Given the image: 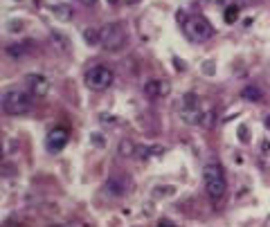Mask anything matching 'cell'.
I'll return each instance as SVG.
<instances>
[{
	"label": "cell",
	"mask_w": 270,
	"mask_h": 227,
	"mask_svg": "<svg viewBox=\"0 0 270 227\" xmlns=\"http://www.w3.org/2000/svg\"><path fill=\"white\" fill-rule=\"evenodd\" d=\"M203 180H205V191L212 200H221L228 191V182H225L223 167L219 162H207L203 169Z\"/></svg>",
	"instance_id": "obj_1"
},
{
	"label": "cell",
	"mask_w": 270,
	"mask_h": 227,
	"mask_svg": "<svg viewBox=\"0 0 270 227\" xmlns=\"http://www.w3.org/2000/svg\"><path fill=\"white\" fill-rule=\"evenodd\" d=\"M32 106V95L25 90H7L5 95H2V111L7 113V115H25L27 111H30Z\"/></svg>",
	"instance_id": "obj_2"
},
{
	"label": "cell",
	"mask_w": 270,
	"mask_h": 227,
	"mask_svg": "<svg viewBox=\"0 0 270 227\" xmlns=\"http://www.w3.org/2000/svg\"><path fill=\"white\" fill-rule=\"evenodd\" d=\"M99 36H102L99 45L108 52L122 50L124 43H126V30H124L122 23H108V25L99 27Z\"/></svg>",
	"instance_id": "obj_3"
},
{
	"label": "cell",
	"mask_w": 270,
	"mask_h": 227,
	"mask_svg": "<svg viewBox=\"0 0 270 227\" xmlns=\"http://www.w3.org/2000/svg\"><path fill=\"white\" fill-rule=\"evenodd\" d=\"M83 81H86V86L90 88V90H106V88L113 86V81H115V75H113L111 68L106 66H92L90 70L83 75Z\"/></svg>",
	"instance_id": "obj_4"
},
{
	"label": "cell",
	"mask_w": 270,
	"mask_h": 227,
	"mask_svg": "<svg viewBox=\"0 0 270 227\" xmlns=\"http://www.w3.org/2000/svg\"><path fill=\"white\" fill-rule=\"evenodd\" d=\"M185 34L189 36V40H194V43H205L207 38L214 36V27H212V23L207 18L194 16V18H189L185 23Z\"/></svg>",
	"instance_id": "obj_5"
},
{
	"label": "cell",
	"mask_w": 270,
	"mask_h": 227,
	"mask_svg": "<svg viewBox=\"0 0 270 227\" xmlns=\"http://www.w3.org/2000/svg\"><path fill=\"white\" fill-rule=\"evenodd\" d=\"M180 115H183V121H187V124H200L203 111H200L198 97H196L194 92L185 95V99H183V111H180Z\"/></svg>",
	"instance_id": "obj_6"
},
{
	"label": "cell",
	"mask_w": 270,
	"mask_h": 227,
	"mask_svg": "<svg viewBox=\"0 0 270 227\" xmlns=\"http://www.w3.org/2000/svg\"><path fill=\"white\" fill-rule=\"evenodd\" d=\"M25 83H27V92L32 97H45L50 92V79L45 75H27Z\"/></svg>",
	"instance_id": "obj_7"
},
{
	"label": "cell",
	"mask_w": 270,
	"mask_h": 227,
	"mask_svg": "<svg viewBox=\"0 0 270 227\" xmlns=\"http://www.w3.org/2000/svg\"><path fill=\"white\" fill-rule=\"evenodd\" d=\"M68 131L66 128H52L50 133H47V137H45V147H47V151L50 153H59V151H63V147L68 144Z\"/></svg>",
	"instance_id": "obj_8"
},
{
	"label": "cell",
	"mask_w": 270,
	"mask_h": 227,
	"mask_svg": "<svg viewBox=\"0 0 270 227\" xmlns=\"http://www.w3.org/2000/svg\"><path fill=\"white\" fill-rule=\"evenodd\" d=\"M167 90H169V86L160 79H149L147 83H144V95L151 97V99H160V97H164V92Z\"/></svg>",
	"instance_id": "obj_9"
},
{
	"label": "cell",
	"mask_w": 270,
	"mask_h": 227,
	"mask_svg": "<svg viewBox=\"0 0 270 227\" xmlns=\"http://www.w3.org/2000/svg\"><path fill=\"white\" fill-rule=\"evenodd\" d=\"M241 97H243L245 101H261V97H264V92H261V88L257 86H243V90H241Z\"/></svg>",
	"instance_id": "obj_10"
},
{
	"label": "cell",
	"mask_w": 270,
	"mask_h": 227,
	"mask_svg": "<svg viewBox=\"0 0 270 227\" xmlns=\"http://www.w3.org/2000/svg\"><path fill=\"white\" fill-rule=\"evenodd\" d=\"M52 11L59 20H72V16H75L70 5H52Z\"/></svg>",
	"instance_id": "obj_11"
},
{
	"label": "cell",
	"mask_w": 270,
	"mask_h": 227,
	"mask_svg": "<svg viewBox=\"0 0 270 227\" xmlns=\"http://www.w3.org/2000/svg\"><path fill=\"white\" fill-rule=\"evenodd\" d=\"M83 38L88 40V45H99V43H102L99 27H86V30H83Z\"/></svg>",
	"instance_id": "obj_12"
},
{
	"label": "cell",
	"mask_w": 270,
	"mask_h": 227,
	"mask_svg": "<svg viewBox=\"0 0 270 227\" xmlns=\"http://www.w3.org/2000/svg\"><path fill=\"white\" fill-rule=\"evenodd\" d=\"M124 182H126V180H119V178H117V180H115V178H113V180H108V191H111V193H117V196H122V193L126 191V187H122Z\"/></svg>",
	"instance_id": "obj_13"
},
{
	"label": "cell",
	"mask_w": 270,
	"mask_h": 227,
	"mask_svg": "<svg viewBox=\"0 0 270 227\" xmlns=\"http://www.w3.org/2000/svg\"><path fill=\"white\" fill-rule=\"evenodd\" d=\"M135 142H131V140H122V144H119V153H122L124 157H131L133 153H135Z\"/></svg>",
	"instance_id": "obj_14"
},
{
	"label": "cell",
	"mask_w": 270,
	"mask_h": 227,
	"mask_svg": "<svg viewBox=\"0 0 270 227\" xmlns=\"http://www.w3.org/2000/svg\"><path fill=\"white\" fill-rule=\"evenodd\" d=\"M27 47H30V45H25V43H14V45L7 47V54H11V56H21L23 52H27Z\"/></svg>",
	"instance_id": "obj_15"
},
{
	"label": "cell",
	"mask_w": 270,
	"mask_h": 227,
	"mask_svg": "<svg viewBox=\"0 0 270 227\" xmlns=\"http://www.w3.org/2000/svg\"><path fill=\"white\" fill-rule=\"evenodd\" d=\"M164 147H142V155L144 157H151V155H162Z\"/></svg>",
	"instance_id": "obj_16"
},
{
	"label": "cell",
	"mask_w": 270,
	"mask_h": 227,
	"mask_svg": "<svg viewBox=\"0 0 270 227\" xmlns=\"http://www.w3.org/2000/svg\"><path fill=\"white\" fill-rule=\"evenodd\" d=\"M214 119H216V115L212 111L203 113V117H200V124H203V126H207V128H212V126H214Z\"/></svg>",
	"instance_id": "obj_17"
},
{
	"label": "cell",
	"mask_w": 270,
	"mask_h": 227,
	"mask_svg": "<svg viewBox=\"0 0 270 227\" xmlns=\"http://www.w3.org/2000/svg\"><path fill=\"white\" fill-rule=\"evenodd\" d=\"M223 16H225V20H228V23H234V20L239 18V7H228Z\"/></svg>",
	"instance_id": "obj_18"
},
{
	"label": "cell",
	"mask_w": 270,
	"mask_h": 227,
	"mask_svg": "<svg viewBox=\"0 0 270 227\" xmlns=\"http://www.w3.org/2000/svg\"><path fill=\"white\" fill-rule=\"evenodd\" d=\"M173 191H176L173 187H160L153 191V196H169V193H173Z\"/></svg>",
	"instance_id": "obj_19"
},
{
	"label": "cell",
	"mask_w": 270,
	"mask_h": 227,
	"mask_svg": "<svg viewBox=\"0 0 270 227\" xmlns=\"http://www.w3.org/2000/svg\"><path fill=\"white\" fill-rule=\"evenodd\" d=\"M92 144H95V147H104V144H106V140H104L102 135H97V133H92Z\"/></svg>",
	"instance_id": "obj_20"
},
{
	"label": "cell",
	"mask_w": 270,
	"mask_h": 227,
	"mask_svg": "<svg viewBox=\"0 0 270 227\" xmlns=\"http://www.w3.org/2000/svg\"><path fill=\"white\" fill-rule=\"evenodd\" d=\"M239 140H241V142H248V140H250L248 128H245V126H241V128H239Z\"/></svg>",
	"instance_id": "obj_21"
},
{
	"label": "cell",
	"mask_w": 270,
	"mask_h": 227,
	"mask_svg": "<svg viewBox=\"0 0 270 227\" xmlns=\"http://www.w3.org/2000/svg\"><path fill=\"white\" fill-rule=\"evenodd\" d=\"M99 117H102V119L106 121V124H113V121H115V119H113L111 115H108V113H102V115H99Z\"/></svg>",
	"instance_id": "obj_22"
},
{
	"label": "cell",
	"mask_w": 270,
	"mask_h": 227,
	"mask_svg": "<svg viewBox=\"0 0 270 227\" xmlns=\"http://www.w3.org/2000/svg\"><path fill=\"white\" fill-rule=\"evenodd\" d=\"M81 2H83V5H86V7H92V5H97V0H81Z\"/></svg>",
	"instance_id": "obj_23"
},
{
	"label": "cell",
	"mask_w": 270,
	"mask_h": 227,
	"mask_svg": "<svg viewBox=\"0 0 270 227\" xmlns=\"http://www.w3.org/2000/svg\"><path fill=\"white\" fill-rule=\"evenodd\" d=\"M158 227H176V225H173V223H169V221H162Z\"/></svg>",
	"instance_id": "obj_24"
},
{
	"label": "cell",
	"mask_w": 270,
	"mask_h": 227,
	"mask_svg": "<svg viewBox=\"0 0 270 227\" xmlns=\"http://www.w3.org/2000/svg\"><path fill=\"white\" fill-rule=\"evenodd\" d=\"M266 128H268V131H270V115L266 117Z\"/></svg>",
	"instance_id": "obj_25"
},
{
	"label": "cell",
	"mask_w": 270,
	"mask_h": 227,
	"mask_svg": "<svg viewBox=\"0 0 270 227\" xmlns=\"http://www.w3.org/2000/svg\"><path fill=\"white\" fill-rule=\"evenodd\" d=\"M119 0H108V5H117Z\"/></svg>",
	"instance_id": "obj_26"
},
{
	"label": "cell",
	"mask_w": 270,
	"mask_h": 227,
	"mask_svg": "<svg viewBox=\"0 0 270 227\" xmlns=\"http://www.w3.org/2000/svg\"><path fill=\"white\" fill-rule=\"evenodd\" d=\"M128 5H135V2H140V0H126Z\"/></svg>",
	"instance_id": "obj_27"
},
{
	"label": "cell",
	"mask_w": 270,
	"mask_h": 227,
	"mask_svg": "<svg viewBox=\"0 0 270 227\" xmlns=\"http://www.w3.org/2000/svg\"><path fill=\"white\" fill-rule=\"evenodd\" d=\"M54 227H70V225H63V223H61V225H54Z\"/></svg>",
	"instance_id": "obj_28"
}]
</instances>
